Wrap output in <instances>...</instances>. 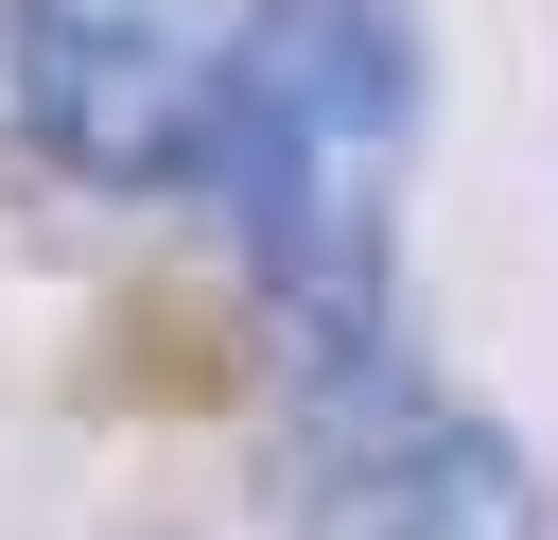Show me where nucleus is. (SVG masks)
Segmentation results:
<instances>
[{
    "label": "nucleus",
    "instance_id": "obj_1",
    "mask_svg": "<svg viewBox=\"0 0 558 540\" xmlns=\"http://www.w3.org/2000/svg\"><path fill=\"white\" fill-rule=\"evenodd\" d=\"M401 157H418V0H244L192 105V174L296 366L401 348Z\"/></svg>",
    "mask_w": 558,
    "mask_h": 540
},
{
    "label": "nucleus",
    "instance_id": "obj_2",
    "mask_svg": "<svg viewBox=\"0 0 558 540\" xmlns=\"http://www.w3.org/2000/svg\"><path fill=\"white\" fill-rule=\"evenodd\" d=\"M296 523L314 540H541V470L506 453V418L366 348V366H296Z\"/></svg>",
    "mask_w": 558,
    "mask_h": 540
},
{
    "label": "nucleus",
    "instance_id": "obj_3",
    "mask_svg": "<svg viewBox=\"0 0 558 540\" xmlns=\"http://www.w3.org/2000/svg\"><path fill=\"white\" fill-rule=\"evenodd\" d=\"M244 0H17L0 70H17V139L87 192H157L192 174V105Z\"/></svg>",
    "mask_w": 558,
    "mask_h": 540
}]
</instances>
